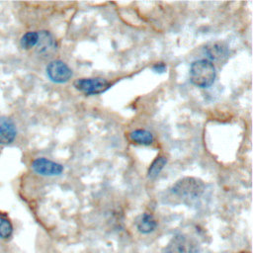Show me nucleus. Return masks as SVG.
Returning <instances> with one entry per match:
<instances>
[{"label":"nucleus","mask_w":253,"mask_h":253,"mask_svg":"<svg viewBox=\"0 0 253 253\" xmlns=\"http://www.w3.org/2000/svg\"><path fill=\"white\" fill-rule=\"evenodd\" d=\"M75 89L86 95H97L107 91L111 83L104 78H80L73 83Z\"/></svg>","instance_id":"nucleus-4"},{"label":"nucleus","mask_w":253,"mask_h":253,"mask_svg":"<svg viewBox=\"0 0 253 253\" xmlns=\"http://www.w3.org/2000/svg\"><path fill=\"white\" fill-rule=\"evenodd\" d=\"M199 243L192 237L185 234H177L169 241L164 253H199Z\"/></svg>","instance_id":"nucleus-3"},{"label":"nucleus","mask_w":253,"mask_h":253,"mask_svg":"<svg viewBox=\"0 0 253 253\" xmlns=\"http://www.w3.org/2000/svg\"><path fill=\"white\" fill-rule=\"evenodd\" d=\"M167 69V66L164 62H156L152 66V70L156 73H164Z\"/></svg>","instance_id":"nucleus-15"},{"label":"nucleus","mask_w":253,"mask_h":253,"mask_svg":"<svg viewBox=\"0 0 253 253\" xmlns=\"http://www.w3.org/2000/svg\"><path fill=\"white\" fill-rule=\"evenodd\" d=\"M190 81L197 87L208 88L214 82L216 72L212 62L203 58L192 62L189 70Z\"/></svg>","instance_id":"nucleus-1"},{"label":"nucleus","mask_w":253,"mask_h":253,"mask_svg":"<svg viewBox=\"0 0 253 253\" xmlns=\"http://www.w3.org/2000/svg\"><path fill=\"white\" fill-rule=\"evenodd\" d=\"M205 184L201 179L194 177H184L178 180L170 189L173 196L183 202H190L200 198L205 191Z\"/></svg>","instance_id":"nucleus-2"},{"label":"nucleus","mask_w":253,"mask_h":253,"mask_svg":"<svg viewBox=\"0 0 253 253\" xmlns=\"http://www.w3.org/2000/svg\"><path fill=\"white\" fill-rule=\"evenodd\" d=\"M35 172L42 176H58L63 172V166L44 157H39L32 163Z\"/></svg>","instance_id":"nucleus-6"},{"label":"nucleus","mask_w":253,"mask_h":253,"mask_svg":"<svg viewBox=\"0 0 253 253\" xmlns=\"http://www.w3.org/2000/svg\"><path fill=\"white\" fill-rule=\"evenodd\" d=\"M45 71L47 77L54 83H65L72 77V71L69 66L58 59L50 61Z\"/></svg>","instance_id":"nucleus-5"},{"label":"nucleus","mask_w":253,"mask_h":253,"mask_svg":"<svg viewBox=\"0 0 253 253\" xmlns=\"http://www.w3.org/2000/svg\"><path fill=\"white\" fill-rule=\"evenodd\" d=\"M39 41V33L36 32H29L26 33L20 41V44L24 49H30L37 45Z\"/></svg>","instance_id":"nucleus-13"},{"label":"nucleus","mask_w":253,"mask_h":253,"mask_svg":"<svg viewBox=\"0 0 253 253\" xmlns=\"http://www.w3.org/2000/svg\"><path fill=\"white\" fill-rule=\"evenodd\" d=\"M17 135L15 124L8 118L0 117V144L7 145L14 141Z\"/></svg>","instance_id":"nucleus-8"},{"label":"nucleus","mask_w":253,"mask_h":253,"mask_svg":"<svg viewBox=\"0 0 253 253\" xmlns=\"http://www.w3.org/2000/svg\"><path fill=\"white\" fill-rule=\"evenodd\" d=\"M205 53L211 62H222L227 58L229 50L224 42H214L205 46Z\"/></svg>","instance_id":"nucleus-7"},{"label":"nucleus","mask_w":253,"mask_h":253,"mask_svg":"<svg viewBox=\"0 0 253 253\" xmlns=\"http://www.w3.org/2000/svg\"><path fill=\"white\" fill-rule=\"evenodd\" d=\"M157 226V221L151 213H143L139 216L136 221V227L141 233H150L155 230Z\"/></svg>","instance_id":"nucleus-10"},{"label":"nucleus","mask_w":253,"mask_h":253,"mask_svg":"<svg viewBox=\"0 0 253 253\" xmlns=\"http://www.w3.org/2000/svg\"><path fill=\"white\" fill-rule=\"evenodd\" d=\"M166 163H167V158L165 156H163V155L157 156L148 168V171H147L148 178L155 179L160 174V172L162 171V169L164 168Z\"/></svg>","instance_id":"nucleus-12"},{"label":"nucleus","mask_w":253,"mask_h":253,"mask_svg":"<svg viewBox=\"0 0 253 253\" xmlns=\"http://www.w3.org/2000/svg\"><path fill=\"white\" fill-rule=\"evenodd\" d=\"M56 49V42L52 35L46 31L39 33V41L37 43V51L40 54L48 56Z\"/></svg>","instance_id":"nucleus-9"},{"label":"nucleus","mask_w":253,"mask_h":253,"mask_svg":"<svg viewBox=\"0 0 253 253\" xmlns=\"http://www.w3.org/2000/svg\"><path fill=\"white\" fill-rule=\"evenodd\" d=\"M129 139L141 145H150L154 140L153 134L150 131L141 128L134 129L129 132Z\"/></svg>","instance_id":"nucleus-11"},{"label":"nucleus","mask_w":253,"mask_h":253,"mask_svg":"<svg viewBox=\"0 0 253 253\" xmlns=\"http://www.w3.org/2000/svg\"><path fill=\"white\" fill-rule=\"evenodd\" d=\"M13 226L10 220L5 216L0 214V238H9L12 234Z\"/></svg>","instance_id":"nucleus-14"}]
</instances>
